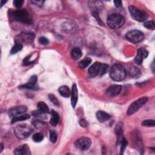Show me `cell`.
<instances>
[{
	"label": "cell",
	"mask_w": 155,
	"mask_h": 155,
	"mask_svg": "<svg viewBox=\"0 0 155 155\" xmlns=\"http://www.w3.org/2000/svg\"><path fill=\"white\" fill-rule=\"evenodd\" d=\"M59 92L60 94L64 98H69L71 95V91L67 86H63L60 87L59 89Z\"/></svg>",
	"instance_id": "obj_21"
},
{
	"label": "cell",
	"mask_w": 155,
	"mask_h": 155,
	"mask_svg": "<svg viewBox=\"0 0 155 155\" xmlns=\"http://www.w3.org/2000/svg\"><path fill=\"white\" fill-rule=\"evenodd\" d=\"M49 136H50V140L52 143H55L57 141V134L53 130H50L49 131Z\"/></svg>",
	"instance_id": "obj_29"
},
{
	"label": "cell",
	"mask_w": 155,
	"mask_h": 155,
	"mask_svg": "<svg viewBox=\"0 0 155 155\" xmlns=\"http://www.w3.org/2000/svg\"><path fill=\"white\" fill-rule=\"evenodd\" d=\"M109 69V66L107 64H101V68H100V73L98 74V76H102L103 75H104L108 70Z\"/></svg>",
	"instance_id": "obj_28"
},
{
	"label": "cell",
	"mask_w": 155,
	"mask_h": 155,
	"mask_svg": "<svg viewBox=\"0 0 155 155\" xmlns=\"http://www.w3.org/2000/svg\"><path fill=\"white\" fill-rule=\"evenodd\" d=\"M21 36L23 40L27 43H32L35 38L34 33L31 32L22 33Z\"/></svg>",
	"instance_id": "obj_24"
},
{
	"label": "cell",
	"mask_w": 155,
	"mask_h": 155,
	"mask_svg": "<svg viewBox=\"0 0 155 155\" xmlns=\"http://www.w3.org/2000/svg\"><path fill=\"white\" fill-rule=\"evenodd\" d=\"M79 123H80V125L81 127H86L87 126V125H88L87 122L85 120H84V119L80 120Z\"/></svg>",
	"instance_id": "obj_37"
},
{
	"label": "cell",
	"mask_w": 155,
	"mask_h": 155,
	"mask_svg": "<svg viewBox=\"0 0 155 155\" xmlns=\"http://www.w3.org/2000/svg\"><path fill=\"white\" fill-rule=\"evenodd\" d=\"M122 4H123V2H122V1H120V0H116V1H114V4L115 7H122Z\"/></svg>",
	"instance_id": "obj_38"
},
{
	"label": "cell",
	"mask_w": 155,
	"mask_h": 155,
	"mask_svg": "<svg viewBox=\"0 0 155 155\" xmlns=\"http://www.w3.org/2000/svg\"><path fill=\"white\" fill-rule=\"evenodd\" d=\"M128 73L131 77L136 78L140 77L141 75V71L138 67L134 66L128 68Z\"/></svg>",
	"instance_id": "obj_18"
},
{
	"label": "cell",
	"mask_w": 155,
	"mask_h": 155,
	"mask_svg": "<svg viewBox=\"0 0 155 155\" xmlns=\"http://www.w3.org/2000/svg\"><path fill=\"white\" fill-rule=\"evenodd\" d=\"M78 100V91L76 84H73L71 91V104L73 108L76 107Z\"/></svg>",
	"instance_id": "obj_13"
},
{
	"label": "cell",
	"mask_w": 155,
	"mask_h": 155,
	"mask_svg": "<svg viewBox=\"0 0 155 155\" xmlns=\"http://www.w3.org/2000/svg\"><path fill=\"white\" fill-rule=\"evenodd\" d=\"M148 101V98L147 97H142L141 98L134 101L128 107L127 110L128 115H132L137 112Z\"/></svg>",
	"instance_id": "obj_7"
},
{
	"label": "cell",
	"mask_w": 155,
	"mask_h": 155,
	"mask_svg": "<svg viewBox=\"0 0 155 155\" xmlns=\"http://www.w3.org/2000/svg\"><path fill=\"white\" fill-rule=\"evenodd\" d=\"M51 114H52V117H51L50 121V124L52 126H56L58 124V122H59L60 116L56 111H55L53 110H52Z\"/></svg>",
	"instance_id": "obj_19"
},
{
	"label": "cell",
	"mask_w": 155,
	"mask_h": 155,
	"mask_svg": "<svg viewBox=\"0 0 155 155\" xmlns=\"http://www.w3.org/2000/svg\"><path fill=\"white\" fill-rule=\"evenodd\" d=\"M127 40L133 43L141 42L144 38V33L138 30H132L127 33L125 35Z\"/></svg>",
	"instance_id": "obj_6"
},
{
	"label": "cell",
	"mask_w": 155,
	"mask_h": 155,
	"mask_svg": "<svg viewBox=\"0 0 155 155\" xmlns=\"http://www.w3.org/2000/svg\"><path fill=\"white\" fill-rule=\"evenodd\" d=\"M27 107L25 106H19L13 107L9 110V115L12 118L22 114L27 111Z\"/></svg>",
	"instance_id": "obj_10"
},
{
	"label": "cell",
	"mask_w": 155,
	"mask_h": 155,
	"mask_svg": "<svg viewBox=\"0 0 155 155\" xmlns=\"http://www.w3.org/2000/svg\"><path fill=\"white\" fill-rule=\"evenodd\" d=\"M91 144L92 141L90 139L87 137H82L78 140L75 142L76 147L81 151H85L89 149Z\"/></svg>",
	"instance_id": "obj_8"
},
{
	"label": "cell",
	"mask_w": 155,
	"mask_h": 155,
	"mask_svg": "<svg viewBox=\"0 0 155 155\" xmlns=\"http://www.w3.org/2000/svg\"><path fill=\"white\" fill-rule=\"evenodd\" d=\"M144 26L149 30L154 29V23L153 21H148L145 22V23L144 24Z\"/></svg>",
	"instance_id": "obj_33"
},
{
	"label": "cell",
	"mask_w": 155,
	"mask_h": 155,
	"mask_svg": "<svg viewBox=\"0 0 155 155\" xmlns=\"http://www.w3.org/2000/svg\"><path fill=\"white\" fill-rule=\"evenodd\" d=\"M31 2L33 4H35L37 6H39V7H41L44 3V1H38V0H34V1H32Z\"/></svg>",
	"instance_id": "obj_36"
},
{
	"label": "cell",
	"mask_w": 155,
	"mask_h": 155,
	"mask_svg": "<svg viewBox=\"0 0 155 155\" xmlns=\"http://www.w3.org/2000/svg\"><path fill=\"white\" fill-rule=\"evenodd\" d=\"M82 56V52L80 48L75 47L73 48L71 51V56L74 60H77L80 59Z\"/></svg>",
	"instance_id": "obj_20"
},
{
	"label": "cell",
	"mask_w": 155,
	"mask_h": 155,
	"mask_svg": "<svg viewBox=\"0 0 155 155\" xmlns=\"http://www.w3.org/2000/svg\"><path fill=\"white\" fill-rule=\"evenodd\" d=\"M91 62H92V60L90 58H85L84 60H81L79 63L78 66L81 69H85L90 64Z\"/></svg>",
	"instance_id": "obj_25"
},
{
	"label": "cell",
	"mask_w": 155,
	"mask_h": 155,
	"mask_svg": "<svg viewBox=\"0 0 155 155\" xmlns=\"http://www.w3.org/2000/svg\"><path fill=\"white\" fill-rule=\"evenodd\" d=\"M122 90V86L120 85H112L110 86L106 90V94L111 97L118 96Z\"/></svg>",
	"instance_id": "obj_11"
},
{
	"label": "cell",
	"mask_w": 155,
	"mask_h": 155,
	"mask_svg": "<svg viewBox=\"0 0 155 155\" xmlns=\"http://www.w3.org/2000/svg\"><path fill=\"white\" fill-rule=\"evenodd\" d=\"M37 107L38 108L39 111L42 113H49V108L47 105L43 101H40L38 103Z\"/></svg>",
	"instance_id": "obj_22"
},
{
	"label": "cell",
	"mask_w": 155,
	"mask_h": 155,
	"mask_svg": "<svg viewBox=\"0 0 155 155\" xmlns=\"http://www.w3.org/2000/svg\"><path fill=\"white\" fill-rule=\"evenodd\" d=\"M30 118V115L29 114H20L18 115L15 117L13 118L12 120V124H13L15 123L18 122V121H25Z\"/></svg>",
	"instance_id": "obj_23"
},
{
	"label": "cell",
	"mask_w": 155,
	"mask_h": 155,
	"mask_svg": "<svg viewBox=\"0 0 155 155\" xmlns=\"http://www.w3.org/2000/svg\"><path fill=\"white\" fill-rule=\"evenodd\" d=\"M114 131L115 133L116 134V137H117V140H118V143L120 142L122 139L124 138L123 137V124L121 123H118L117 125H116L114 128Z\"/></svg>",
	"instance_id": "obj_17"
},
{
	"label": "cell",
	"mask_w": 155,
	"mask_h": 155,
	"mask_svg": "<svg viewBox=\"0 0 155 155\" xmlns=\"http://www.w3.org/2000/svg\"><path fill=\"white\" fill-rule=\"evenodd\" d=\"M23 49V46L19 43H16L15 46L12 47V50H11V54H15L16 53H18V52L21 51Z\"/></svg>",
	"instance_id": "obj_27"
},
{
	"label": "cell",
	"mask_w": 155,
	"mask_h": 155,
	"mask_svg": "<svg viewBox=\"0 0 155 155\" xmlns=\"http://www.w3.org/2000/svg\"><path fill=\"white\" fill-rule=\"evenodd\" d=\"M32 139L35 142H40L44 139V136L41 133H36L33 134Z\"/></svg>",
	"instance_id": "obj_26"
},
{
	"label": "cell",
	"mask_w": 155,
	"mask_h": 155,
	"mask_svg": "<svg viewBox=\"0 0 155 155\" xmlns=\"http://www.w3.org/2000/svg\"><path fill=\"white\" fill-rule=\"evenodd\" d=\"M128 10L131 17L135 21L144 22L148 18V15L145 12L140 10L133 6H130L128 7Z\"/></svg>",
	"instance_id": "obj_3"
},
{
	"label": "cell",
	"mask_w": 155,
	"mask_h": 155,
	"mask_svg": "<svg viewBox=\"0 0 155 155\" xmlns=\"http://www.w3.org/2000/svg\"><path fill=\"white\" fill-rule=\"evenodd\" d=\"M101 63H95L89 69V73L91 77H94L98 75L101 68Z\"/></svg>",
	"instance_id": "obj_15"
},
{
	"label": "cell",
	"mask_w": 155,
	"mask_h": 155,
	"mask_svg": "<svg viewBox=\"0 0 155 155\" xmlns=\"http://www.w3.org/2000/svg\"><path fill=\"white\" fill-rule=\"evenodd\" d=\"M12 15L17 21L27 24L32 23V19L29 17V13L25 9L15 10L12 13Z\"/></svg>",
	"instance_id": "obj_4"
},
{
	"label": "cell",
	"mask_w": 155,
	"mask_h": 155,
	"mask_svg": "<svg viewBox=\"0 0 155 155\" xmlns=\"http://www.w3.org/2000/svg\"><path fill=\"white\" fill-rule=\"evenodd\" d=\"M36 82H37V77L36 75L32 76L28 83L23 86L19 87V89H31L33 90H38V87L36 86Z\"/></svg>",
	"instance_id": "obj_12"
},
{
	"label": "cell",
	"mask_w": 155,
	"mask_h": 155,
	"mask_svg": "<svg viewBox=\"0 0 155 155\" xmlns=\"http://www.w3.org/2000/svg\"><path fill=\"white\" fill-rule=\"evenodd\" d=\"M121 144V150H120V154H123L124 153V151L125 149V148L127 147V145L128 144V142L127 141V140L124 138H123L122 139V140L120 142Z\"/></svg>",
	"instance_id": "obj_30"
},
{
	"label": "cell",
	"mask_w": 155,
	"mask_h": 155,
	"mask_svg": "<svg viewBox=\"0 0 155 155\" xmlns=\"http://www.w3.org/2000/svg\"><path fill=\"white\" fill-rule=\"evenodd\" d=\"M125 23L124 17L119 13H112L108 15L107 19L108 26L112 29L121 27Z\"/></svg>",
	"instance_id": "obj_2"
},
{
	"label": "cell",
	"mask_w": 155,
	"mask_h": 155,
	"mask_svg": "<svg viewBox=\"0 0 155 155\" xmlns=\"http://www.w3.org/2000/svg\"><path fill=\"white\" fill-rule=\"evenodd\" d=\"M49 98L50 99V101H51L54 105L57 106H58L60 105L59 101H58V100L56 98V97L55 95H53V94H50L49 95Z\"/></svg>",
	"instance_id": "obj_32"
},
{
	"label": "cell",
	"mask_w": 155,
	"mask_h": 155,
	"mask_svg": "<svg viewBox=\"0 0 155 155\" xmlns=\"http://www.w3.org/2000/svg\"><path fill=\"white\" fill-rule=\"evenodd\" d=\"M1 152H2V151H3V144H1Z\"/></svg>",
	"instance_id": "obj_40"
},
{
	"label": "cell",
	"mask_w": 155,
	"mask_h": 155,
	"mask_svg": "<svg viewBox=\"0 0 155 155\" xmlns=\"http://www.w3.org/2000/svg\"><path fill=\"white\" fill-rule=\"evenodd\" d=\"M96 118L100 123H104L110 119V115L104 111H98L96 113Z\"/></svg>",
	"instance_id": "obj_16"
},
{
	"label": "cell",
	"mask_w": 155,
	"mask_h": 155,
	"mask_svg": "<svg viewBox=\"0 0 155 155\" xmlns=\"http://www.w3.org/2000/svg\"><path fill=\"white\" fill-rule=\"evenodd\" d=\"M14 153L17 155H29L31 154L30 148L27 144H23L17 147Z\"/></svg>",
	"instance_id": "obj_14"
},
{
	"label": "cell",
	"mask_w": 155,
	"mask_h": 155,
	"mask_svg": "<svg viewBox=\"0 0 155 155\" xmlns=\"http://www.w3.org/2000/svg\"><path fill=\"white\" fill-rule=\"evenodd\" d=\"M6 3V1H1V7H2L3 6V5H4V4H5Z\"/></svg>",
	"instance_id": "obj_39"
},
{
	"label": "cell",
	"mask_w": 155,
	"mask_h": 155,
	"mask_svg": "<svg viewBox=\"0 0 155 155\" xmlns=\"http://www.w3.org/2000/svg\"><path fill=\"white\" fill-rule=\"evenodd\" d=\"M142 125L144 127H154L155 121L153 120H145L142 123Z\"/></svg>",
	"instance_id": "obj_31"
},
{
	"label": "cell",
	"mask_w": 155,
	"mask_h": 155,
	"mask_svg": "<svg viewBox=\"0 0 155 155\" xmlns=\"http://www.w3.org/2000/svg\"><path fill=\"white\" fill-rule=\"evenodd\" d=\"M127 75L125 69L121 64H114L110 70V76L114 81H123Z\"/></svg>",
	"instance_id": "obj_1"
},
{
	"label": "cell",
	"mask_w": 155,
	"mask_h": 155,
	"mask_svg": "<svg viewBox=\"0 0 155 155\" xmlns=\"http://www.w3.org/2000/svg\"><path fill=\"white\" fill-rule=\"evenodd\" d=\"M32 128L27 124H21L18 125L15 128V134L19 139L23 140L27 138L32 133Z\"/></svg>",
	"instance_id": "obj_5"
},
{
	"label": "cell",
	"mask_w": 155,
	"mask_h": 155,
	"mask_svg": "<svg viewBox=\"0 0 155 155\" xmlns=\"http://www.w3.org/2000/svg\"><path fill=\"white\" fill-rule=\"evenodd\" d=\"M39 43H40L41 45H47L49 44V41L47 38L43 36L39 39Z\"/></svg>",
	"instance_id": "obj_35"
},
{
	"label": "cell",
	"mask_w": 155,
	"mask_h": 155,
	"mask_svg": "<svg viewBox=\"0 0 155 155\" xmlns=\"http://www.w3.org/2000/svg\"><path fill=\"white\" fill-rule=\"evenodd\" d=\"M148 55V52L145 49L140 48L138 51L137 55L135 57L134 61L137 64L141 65L142 64L144 60L146 59L147 58Z\"/></svg>",
	"instance_id": "obj_9"
},
{
	"label": "cell",
	"mask_w": 155,
	"mask_h": 155,
	"mask_svg": "<svg viewBox=\"0 0 155 155\" xmlns=\"http://www.w3.org/2000/svg\"><path fill=\"white\" fill-rule=\"evenodd\" d=\"M23 3H24V1H23V0H15L13 1L14 6L16 8L21 7Z\"/></svg>",
	"instance_id": "obj_34"
}]
</instances>
